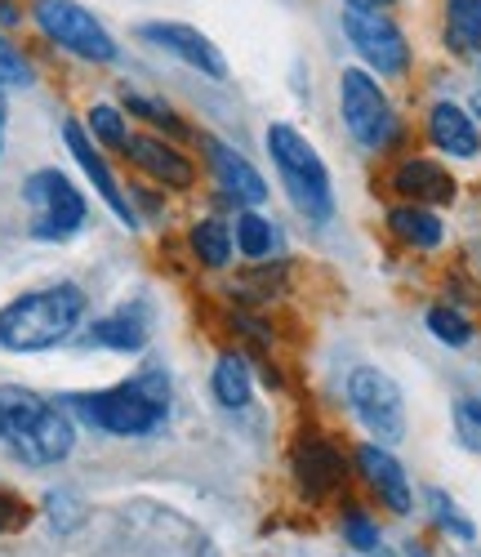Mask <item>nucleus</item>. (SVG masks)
I'll return each instance as SVG.
<instances>
[{
  "instance_id": "obj_1",
  "label": "nucleus",
  "mask_w": 481,
  "mask_h": 557,
  "mask_svg": "<svg viewBox=\"0 0 481 557\" xmlns=\"http://www.w3.org/2000/svg\"><path fill=\"white\" fill-rule=\"evenodd\" d=\"M81 317H85V290L72 282L18 295L14 304L0 308V348H10V352L59 348L63 339L76 335Z\"/></svg>"
},
{
  "instance_id": "obj_2",
  "label": "nucleus",
  "mask_w": 481,
  "mask_h": 557,
  "mask_svg": "<svg viewBox=\"0 0 481 557\" xmlns=\"http://www.w3.org/2000/svg\"><path fill=\"white\" fill-rule=\"evenodd\" d=\"M67 410L81 424L99 429L108 437H152L170 414V393L157 375H143L103 393H76L67 397Z\"/></svg>"
},
{
  "instance_id": "obj_3",
  "label": "nucleus",
  "mask_w": 481,
  "mask_h": 557,
  "mask_svg": "<svg viewBox=\"0 0 481 557\" xmlns=\"http://www.w3.org/2000/svg\"><path fill=\"white\" fill-rule=\"evenodd\" d=\"M268 152L276 161V174L285 183V193H291L295 210L317 219V223H325L334 214V193H330V170L317 157V148L295 125L276 121V125H268Z\"/></svg>"
},
{
  "instance_id": "obj_4",
  "label": "nucleus",
  "mask_w": 481,
  "mask_h": 557,
  "mask_svg": "<svg viewBox=\"0 0 481 557\" xmlns=\"http://www.w3.org/2000/svg\"><path fill=\"white\" fill-rule=\"evenodd\" d=\"M27 206L36 210V223H32V237L40 242H67L85 227L89 210H85V197L76 193V183L59 170H36L23 188Z\"/></svg>"
},
{
  "instance_id": "obj_5",
  "label": "nucleus",
  "mask_w": 481,
  "mask_h": 557,
  "mask_svg": "<svg viewBox=\"0 0 481 557\" xmlns=\"http://www.w3.org/2000/svg\"><path fill=\"white\" fill-rule=\"evenodd\" d=\"M340 112H344L348 134L370 152L388 148V138L397 134V116H393L388 95H383L379 81L361 67H344V76H340Z\"/></svg>"
},
{
  "instance_id": "obj_6",
  "label": "nucleus",
  "mask_w": 481,
  "mask_h": 557,
  "mask_svg": "<svg viewBox=\"0 0 481 557\" xmlns=\"http://www.w3.org/2000/svg\"><path fill=\"white\" fill-rule=\"evenodd\" d=\"M36 23L54 45H63L67 54L89 59V63H112L116 59V40L108 27L94 18L76 0H36Z\"/></svg>"
},
{
  "instance_id": "obj_7",
  "label": "nucleus",
  "mask_w": 481,
  "mask_h": 557,
  "mask_svg": "<svg viewBox=\"0 0 481 557\" xmlns=\"http://www.w3.org/2000/svg\"><path fill=\"white\" fill-rule=\"evenodd\" d=\"M348 406L357 420L379 437V442H402L406 437V401L402 388L383 375L379 366H357L348 375Z\"/></svg>"
},
{
  "instance_id": "obj_8",
  "label": "nucleus",
  "mask_w": 481,
  "mask_h": 557,
  "mask_svg": "<svg viewBox=\"0 0 481 557\" xmlns=\"http://www.w3.org/2000/svg\"><path fill=\"white\" fill-rule=\"evenodd\" d=\"M344 32L353 40V50L379 72V76H402L410 63L406 36L397 23H388L379 10H344Z\"/></svg>"
},
{
  "instance_id": "obj_9",
  "label": "nucleus",
  "mask_w": 481,
  "mask_h": 557,
  "mask_svg": "<svg viewBox=\"0 0 481 557\" xmlns=\"http://www.w3.org/2000/svg\"><path fill=\"white\" fill-rule=\"evenodd\" d=\"M5 446H10L14 459L32 463V469H50V463H59V459L72 455V446H76V429H72V420H67V410H59V406L45 401V406L32 414V420H27Z\"/></svg>"
},
{
  "instance_id": "obj_10",
  "label": "nucleus",
  "mask_w": 481,
  "mask_h": 557,
  "mask_svg": "<svg viewBox=\"0 0 481 557\" xmlns=\"http://www.w3.org/2000/svg\"><path fill=\"white\" fill-rule=\"evenodd\" d=\"M138 36L148 40V45H157V50L174 54L178 63L197 67V72L210 76V81H227V63H223V54L214 50V40H210L206 32L187 27V23H143Z\"/></svg>"
},
{
  "instance_id": "obj_11",
  "label": "nucleus",
  "mask_w": 481,
  "mask_h": 557,
  "mask_svg": "<svg viewBox=\"0 0 481 557\" xmlns=\"http://www.w3.org/2000/svg\"><path fill=\"white\" fill-rule=\"evenodd\" d=\"M63 138H67V152L76 157V165L85 170V178H89L94 188H99V197L108 201V210H112V214H116L125 227H134V223H138V219H134V206H130L125 188L116 183V174L108 170V161L99 157V148L89 144V134H85L76 121H67V125H63Z\"/></svg>"
},
{
  "instance_id": "obj_12",
  "label": "nucleus",
  "mask_w": 481,
  "mask_h": 557,
  "mask_svg": "<svg viewBox=\"0 0 481 557\" xmlns=\"http://www.w3.org/2000/svg\"><path fill=\"white\" fill-rule=\"evenodd\" d=\"M206 157H210V170H214V178L223 183V193H227V197L250 201V206L268 201V183H263V174H259L246 157H240L236 148H227L223 138L206 134Z\"/></svg>"
},
{
  "instance_id": "obj_13",
  "label": "nucleus",
  "mask_w": 481,
  "mask_h": 557,
  "mask_svg": "<svg viewBox=\"0 0 481 557\" xmlns=\"http://www.w3.org/2000/svg\"><path fill=\"white\" fill-rule=\"evenodd\" d=\"M357 463H361V473H366V482L379 491V499L393 508V513H410V482H406V469L402 463L383 450V442H366L361 450H357Z\"/></svg>"
},
{
  "instance_id": "obj_14",
  "label": "nucleus",
  "mask_w": 481,
  "mask_h": 557,
  "mask_svg": "<svg viewBox=\"0 0 481 557\" xmlns=\"http://www.w3.org/2000/svg\"><path fill=\"white\" fill-rule=\"evenodd\" d=\"M295 473H299L304 495L325 499L334 486L344 482V459H340V450H334L330 442L308 437V442H299V450H295Z\"/></svg>"
},
{
  "instance_id": "obj_15",
  "label": "nucleus",
  "mask_w": 481,
  "mask_h": 557,
  "mask_svg": "<svg viewBox=\"0 0 481 557\" xmlns=\"http://www.w3.org/2000/svg\"><path fill=\"white\" fill-rule=\"evenodd\" d=\"M125 157L143 174H152L157 183H170V188H187V183H192V161L178 157L170 144H161V138H148V134L125 138Z\"/></svg>"
},
{
  "instance_id": "obj_16",
  "label": "nucleus",
  "mask_w": 481,
  "mask_h": 557,
  "mask_svg": "<svg viewBox=\"0 0 481 557\" xmlns=\"http://www.w3.org/2000/svg\"><path fill=\"white\" fill-rule=\"evenodd\" d=\"M428 134H432V144H437L442 152H451V157L472 161L481 152V134H477L472 116L459 103H437L428 112Z\"/></svg>"
},
{
  "instance_id": "obj_17",
  "label": "nucleus",
  "mask_w": 481,
  "mask_h": 557,
  "mask_svg": "<svg viewBox=\"0 0 481 557\" xmlns=\"http://www.w3.org/2000/svg\"><path fill=\"white\" fill-rule=\"evenodd\" d=\"M85 344H94V348H116V352H138L143 344H148V321H143L134 308L112 312V317H103V321H94L89 335H85Z\"/></svg>"
},
{
  "instance_id": "obj_18",
  "label": "nucleus",
  "mask_w": 481,
  "mask_h": 557,
  "mask_svg": "<svg viewBox=\"0 0 481 557\" xmlns=\"http://www.w3.org/2000/svg\"><path fill=\"white\" fill-rule=\"evenodd\" d=\"M393 183H397V193H406V197H415V201H432V206H442V201L455 197L451 174H446L442 165H432V161H406V165L393 174Z\"/></svg>"
},
{
  "instance_id": "obj_19",
  "label": "nucleus",
  "mask_w": 481,
  "mask_h": 557,
  "mask_svg": "<svg viewBox=\"0 0 481 557\" xmlns=\"http://www.w3.org/2000/svg\"><path fill=\"white\" fill-rule=\"evenodd\" d=\"M214 397H219V406H227V410H240V406H250V366H246V357H236V352H227V357H219V366H214Z\"/></svg>"
},
{
  "instance_id": "obj_20",
  "label": "nucleus",
  "mask_w": 481,
  "mask_h": 557,
  "mask_svg": "<svg viewBox=\"0 0 481 557\" xmlns=\"http://www.w3.org/2000/svg\"><path fill=\"white\" fill-rule=\"evenodd\" d=\"M388 223H393L397 237L410 242V246H423V250L442 246V219L432 214V210H423V206H397L388 214Z\"/></svg>"
},
{
  "instance_id": "obj_21",
  "label": "nucleus",
  "mask_w": 481,
  "mask_h": 557,
  "mask_svg": "<svg viewBox=\"0 0 481 557\" xmlns=\"http://www.w3.org/2000/svg\"><path fill=\"white\" fill-rule=\"evenodd\" d=\"M40 406H45V397H36L32 388H18V384H5V388H0V446H5Z\"/></svg>"
},
{
  "instance_id": "obj_22",
  "label": "nucleus",
  "mask_w": 481,
  "mask_h": 557,
  "mask_svg": "<svg viewBox=\"0 0 481 557\" xmlns=\"http://www.w3.org/2000/svg\"><path fill=\"white\" fill-rule=\"evenodd\" d=\"M192 250H197V259L206 268H223L232 259V232H227V223L223 219L197 223V227H192Z\"/></svg>"
},
{
  "instance_id": "obj_23",
  "label": "nucleus",
  "mask_w": 481,
  "mask_h": 557,
  "mask_svg": "<svg viewBox=\"0 0 481 557\" xmlns=\"http://www.w3.org/2000/svg\"><path fill=\"white\" fill-rule=\"evenodd\" d=\"M446 23L455 50H477L481 45V0H446Z\"/></svg>"
},
{
  "instance_id": "obj_24",
  "label": "nucleus",
  "mask_w": 481,
  "mask_h": 557,
  "mask_svg": "<svg viewBox=\"0 0 481 557\" xmlns=\"http://www.w3.org/2000/svg\"><path fill=\"white\" fill-rule=\"evenodd\" d=\"M236 250L246 259H268L272 255V223L263 214H240L236 219Z\"/></svg>"
},
{
  "instance_id": "obj_25",
  "label": "nucleus",
  "mask_w": 481,
  "mask_h": 557,
  "mask_svg": "<svg viewBox=\"0 0 481 557\" xmlns=\"http://www.w3.org/2000/svg\"><path fill=\"white\" fill-rule=\"evenodd\" d=\"M428 331L437 335L442 344H451V348H464L472 339V326L455 308H428Z\"/></svg>"
},
{
  "instance_id": "obj_26",
  "label": "nucleus",
  "mask_w": 481,
  "mask_h": 557,
  "mask_svg": "<svg viewBox=\"0 0 481 557\" xmlns=\"http://www.w3.org/2000/svg\"><path fill=\"white\" fill-rule=\"evenodd\" d=\"M89 129H94V138H99V144H108V148H125V116L116 112V108H108V103H99L89 112Z\"/></svg>"
},
{
  "instance_id": "obj_27",
  "label": "nucleus",
  "mask_w": 481,
  "mask_h": 557,
  "mask_svg": "<svg viewBox=\"0 0 481 557\" xmlns=\"http://www.w3.org/2000/svg\"><path fill=\"white\" fill-rule=\"evenodd\" d=\"M428 504H432V518H437L451 535H459V540H472V535H477V531H472V522L459 513L455 499H451L446 491H428Z\"/></svg>"
},
{
  "instance_id": "obj_28",
  "label": "nucleus",
  "mask_w": 481,
  "mask_h": 557,
  "mask_svg": "<svg viewBox=\"0 0 481 557\" xmlns=\"http://www.w3.org/2000/svg\"><path fill=\"white\" fill-rule=\"evenodd\" d=\"M0 85H32V63L0 36Z\"/></svg>"
},
{
  "instance_id": "obj_29",
  "label": "nucleus",
  "mask_w": 481,
  "mask_h": 557,
  "mask_svg": "<svg viewBox=\"0 0 481 557\" xmlns=\"http://www.w3.org/2000/svg\"><path fill=\"white\" fill-rule=\"evenodd\" d=\"M344 535H348V544H353L357 553H374V548H379V531H374V522H370L366 513H348V518H344Z\"/></svg>"
},
{
  "instance_id": "obj_30",
  "label": "nucleus",
  "mask_w": 481,
  "mask_h": 557,
  "mask_svg": "<svg viewBox=\"0 0 481 557\" xmlns=\"http://www.w3.org/2000/svg\"><path fill=\"white\" fill-rule=\"evenodd\" d=\"M125 108H130V112H138V116H148V121H157V125H165V129H178V121H174V116H170V108H161V103H148V99L130 95V99H125Z\"/></svg>"
},
{
  "instance_id": "obj_31",
  "label": "nucleus",
  "mask_w": 481,
  "mask_h": 557,
  "mask_svg": "<svg viewBox=\"0 0 481 557\" xmlns=\"http://www.w3.org/2000/svg\"><path fill=\"white\" fill-rule=\"evenodd\" d=\"M459 437H464V446H472V450L481 455V424H477V420H468L464 410H459Z\"/></svg>"
},
{
  "instance_id": "obj_32",
  "label": "nucleus",
  "mask_w": 481,
  "mask_h": 557,
  "mask_svg": "<svg viewBox=\"0 0 481 557\" xmlns=\"http://www.w3.org/2000/svg\"><path fill=\"white\" fill-rule=\"evenodd\" d=\"M348 10H383V5H397V0H344Z\"/></svg>"
},
{
  "instance_id": "obj_33",
  "label": "nucleus",
  "mask_w": 481,
  "mask_h": 557,
  "mask_svg": "<svg viewBox=\"0 0 481 557\" xmlns=\"http://www.w3.org/2000/svg\"><path fill=\"white\" fill-rule=\"evenodd\" d=\"M0 23H18V10L10 5V0H0Z\"/></svg>"
},
{
  "instance_id": "obj_34",
  "label": "nucleus",
  "mask_w": 481,
  "mask_h": 557,
  "mask_svg": "<svg viewBox=\"0 0 481 557\" xmlns=\"http://www.w3.org/2000/svg\"><path fill=\"white\" fill-rule=\"evenodd\" d=\"M459 410H464V414H468V420H477V424H481V401H464V406H459Z\"/></svg>"
},
{
  "instance_id": "obj_35",
  "label": "nucleus",
  "mask_w": 481,
  "mask_h": 557,
  "mask_svg": "<svg viewBox=\"0 0 481 557\" xmlns=\"http://www.w3.org/2000/svg\"><path fill=\"white\" fill-rule=\"evenodd\" d=\"M0 148H5V95H0Z\"/></svg>"
},
{
  "instance_id": "obj_36",
  "label": "nucleus",
  "mask_w": 481,
  "mask_h": 557,
  "mask_svg": "<svg viewBox=\"0 0 481 557\" xmlns=\"http://www.w3.org/2000/svg\"><path fill=\"white\" fill-rule=\"evenodd\" d=\"M472 108H477V116H481V95H477V99H472Z\"/></svg>"
}]
</instances>
